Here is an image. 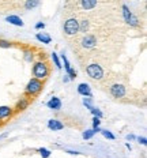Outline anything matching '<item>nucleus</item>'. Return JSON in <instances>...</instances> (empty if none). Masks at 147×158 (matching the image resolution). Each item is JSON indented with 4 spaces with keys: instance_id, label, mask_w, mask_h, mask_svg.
Here are the masks:
<instances>
[{
    "instance_id": "obj_4",
    "label": "nucleus",
    "mask_w": 147,
    "mask_h": 158,
    "mask_svg": "<svg viewBox=\"0 0 147 158\" xmlns=\"http://www.w3.org/2000/svg\"><path fill=\"white\" fill-rule=\"evenodd\" d=\"M48 74H49V70H48V67L45 63L38 61V63L34 64V67H33V75H34V78L44 79V78L48 77Z\"/></svg>"
},
{
    "instance_id": "obj_14",
    "label": "nucleus",
    "mask_w": 147,
    "mask_h": 158,
    "mask_svg": "<svg viewBox=\"0 0 147 158\" xmlns=\"http://www.w3.org/2000/svg\"><path fill=\"white\" fill-rule=\"evenodd\" d=\"M123 14H124V19H125V22L128 23V21H129V18H131V15H132V12L129 11V8L127 7L125 4L123 6Z\"/></svg>"
},
{
    "instance_id": "obj_23",
    "label": "nucleus",
    "mask_w": 147,
    "mask_h": 158,
    "mask_svg": "<svg viewBox=\"0 0 147 158\" xmlns=\"http://www.w3.org/2000/svg\"><path fill=\"white\" fill-rule=\"evenodd\" d=\"M100 123H101V120H100V117H97V116H94L93 118V128H96V127H100Z\"/></svg>"
},
{
    "instance_id": "obj_11",
    "label": "nucleus",
    "mask_w": 147,
    "mask_h": 158,
    "mask_svg": "<svg viewBox=\"0 0 147 158\" xmlns=\"http://www.w3.org/2000/svg\"><path fill=\"white\" fill-rule=\"evenodd\" d=\"M97 6V0H82V8L83 10H93Z\"/></svg>"
},
{
    "instance_id": "obj_12",
    "label": "nucleus",
    "mask_w": 147,
    "mask_h": 158,
    "mask_svg": "<svg viewBox=\"0 0 147 158\" xmlns=\"http://www.w3.org/2000/svg\"><path fill=\"white\" fill-rule=\"evenodd\" d=\"M12 110L10 106H0V118H7L11 116Z\"/></svg>"
},
{
    "instance_id": "obj_9",
    "label": "nucleus",
    "mask_w": 147,
    "mask_h": 158,
    "mask_svg": "<svg viewBox=\"0 0 147 158\" xmlns=\"http://www.w3.org/2000/svg\"><path fill=\"white\" fill-rule=\"evenodd\" d=\"M48 108L49 109H55V110H59L61 108V101L59 100L57 97H53V98H51V100L48 101Z\"/></svg>"
},
{
    "instance_id": "obj_3",
    "label": "nucleus",
    "mask_w": 147,
    "mask_h": 158,
    "mask_svg": "<svg viewBox=\"0 0 147 158\" xmlns=\"http://www.w3.org/2000/svg\"><path fill=\"white\" fill-rule=\"evenodd\" d=\"M42 90V82L37 78H33L26 86V94L27 95H37Z\"/></svg>"
},
{
    "instance_id": "obj_7",
    "label": "nucleus",
    "mask_w": 147,
    "mask_h": 158,
    "mask_svg": "<svg viewBox=\"0 0 147 158\" xmlns=\"http://www.w3.org/2000/svg\"><path fill=\"white\" fill-rule=\"evenodd\" d=\"M78 93L80 95H83V97H93V94H91V89L87 83H80L79 86H78Z\"/></svg>"
},
{
    "instance_id": "obj_10",
    "label": "nucleus",
    "mask_w": 147,
    "mask_h": 158,
    "mask_svg": "<svg viewBox=\"0 0 147 158\" xmlns=\"http://www.w3.org/2000/svg\"><path fill=\"white\" fill-rule=\"evenodd\" d=\"M6 22H8L10 25H14V26H23V22L19 16H15V15H10L6 18Z\"/></svg>"
},
{
    "instance_id": "obj_2",
    "label": "nucleus",
    "mask_w": 147,
    "mask_h": 158,
    "mask_svg": "<svg viewBox=\"0 0 147 158\" xmlns=\"http://www.w3.org/2000/svg\"><path fill=\"white\" fill-rule=\"evenodd\" d=\"M86 72H87V75H89L91 79H94V81H100V79L104 78L102 67H101V65H98V64H96V63L87 65V67H86Z\"/></svg>"
},
{
    "instance_id": "obj_6",
    "label": "nucleus",
    "mask_w": 147,
    "mask_h": 158,
    "mask_svg": "<svg viewBox=\"0 0 147 158\" xmlns=\"http://www.w3.org/2000/svg\"><path fill=\"white\" fill-rule=\"evenodd\" d=\"M61 59H63V61H64V67H65V71H67V74H68V78H70V79H75V78H76V72L71 68V64H70V61H68L67 56L63 53V55H61Z\"/></svg>"
},
{
    "instance_id": "obj_22",
    "label": "nucleus",
    "mask_w": 147,
    "mask_h": 158,
    "mask_svg": "<svg viewBox=\"0 0 147 158\" xmlns=\"http://www.w3.org/2000/svg\"><path fill=\"white\" fill-rule=\"evenodd\" d=\"M11 47V42L7 40H0V48H10Z\"/></svg>"
},
{
    "instance_id": "obj_27",
    "label": "nucleus",
    "mask_w": 147,
    "mask_h": 158,
    "mask_svg": "<svg viewBox=\"0 0 147 158\" xmlns=\"http://www.w3.org/2000/svg\"><path fill=\"white\" fill-rule=\"evenodd\" d=\"M67 153H70V154H79V153H78V151H72V150H68Z\"/></svg>"
},
{
    "instance_id": "obj_24",
    "label": "nucleus",
    "mask_w": 147,
    "mask_h": 158,
    "mask_svg": "<svg viewBox=\"0 0 147 158\" xmlns=\"http://www.w3.org/2000/svg\"><path fill=\"white\" fill-rule=\"evenodd\" d=\"M138 142L140 143V144H143V146H146V143H147V140H146V138L145 136H142V138H138Z\"/></svg>"
},
{
    "instance_id": "obj_16",
    "label": "nucleus",
    "mask_w": 147,
    "mask_h": 158,
    "mask_svg": "<svg viewBox=\"0 0 147 158\" xmlns=\"http://www.w3.org/2000/svg\"><path fill=\"white\" fill-rule=\"evenodd\" d=\"M37 4H38V0H26V3H25V8H27V10L34 8Z\"/></svg>"
},
{
    "instance_id": "obj_19",
    "label": "nucleus",
    "mask_w": 147,
    "mask_h": 158,
    "mask_svg": "<svg viewBox=\"0 0 147 158\" xmlns=\"http://www.w3.org/2000/svg\"><path fill=\"white\" fill-rule=\"evenodd\" d=\"M100 132H102V135H104L105 138H108V139H110V140H113V139H114V135L110 132V131H108V130H101Z\"/></svg>"
},
{
    "instance_id": "obj_18",
    "label": "nucleus",
    "mask_w": 147,
    "mask_h": 158,
    "mask_svg": "<svg viewBox=\"0 0 147 158\" xmlns=\"http://www.w3.org/2000/svg\"><path fill=\"white\" fill-rule=\"evenodd\" d=\"M94 135H96V130H87L83 132V139H90V138H93Z\"/></svg>"
},
{
    "instance_id": "obj_8",
    "label": "nucleus",
    "mask_w": 147,
    "mask_h": 158,
    "mask_svg": "<svg viewBox=\"0 0 147 158\" xmlns=\"http://www.w3.org/2000/svg\"><path fill=\"white\" fill-rule=\"evenodd\" d=\"M48 127L51 128V130H53V131H60V130H63L64 128V124L60 123V121L56 120V118H52V120L48 121Z\"/></svg>"
},
{
    "instance_id": "obj_5",
    "label": "nucleus",
    "mask_w": 147,
    "mask_h": 158,
    "mask_svg": "<svg viewBox=\"0 0 147 158\" xmlns=\"http://www.w3.org/2000/svg\"><path fill=\"white\" fill-rule=\"evenodd\" d=\"M109 91L114 98H123L124 95H125V87H124L123 85H119V83L112 85L109 89Z\"/></svg>"
},
{
    "instance_id": "obj_15",
    "label": "nucleus",
    "mask_w": 147,
    "mask_h": 158,
    "mask_svg": "<svg viewBox=\"0 0 147 158\" xmlns=\"http://www.w3.org/2000/svg\"><path fill=\"white\" fill-rule=\"evenodd\" d=\"M87 109H90V112L94 114V116H97V117H102V113H101V110L98 109V108L96 106H93V105H90V106H87Z\"/></svg>"
},
{
    "instance_id": "obj_20",
    "label": "nucleus",
    "mask_w": 147,
    "mask_h": 158,
    "mask_svg": "<svg viewBox=\"0 0 147 158\" xmlns=\"http://www.w3.org/2000/svg\"><path fill=\"white\" fill-rule=\"evenodd\" d=\"M40 154L42 158H48L49 156H51V151H49L48 149H45V147H42V149H40Z\"/></svg>"
},
{
    "instance_id": "obj_21",
    "label": "nucleus",
    "mask_w": 147,
    "mask_h": 158,
    "mask_svg": "<svg viewBox=\"0 0 147 158\" xmlns=\"http://www.w3.org/2000/svg\"><path fill=\"white\" fill-rule=\"evenodd\" d=\"M52 59H53V61H55V65H56V68H57V70H60V68H61V64H60V60H59L57 55H56V53H53V55H52Z\"/></svg>"
},
{
    "instance_id": "obj_26",
    "label": "nucleus",
    "mask_w": 147,
    "mask_h": 158,
    "mask_svg": "<svg viewBox=\"0 0 147 158\" xmlns=\"http://www.w3.org/2000/svg\"><path fill=\"white\" fill-rule=\"evenodd\" d=\"M127 139H128V140H133V139H136V138H135V135H127Z\"/></svg>"
},
{
    "instance_id": "obj_1",
    "label": "nucleus",
    "mask_w": 147,
    "mask_h": 158,
    "mask_svg": "<svg viewBox=\"0 0 147 158\" xmlns=\"http://www.w3.org/2000/svg\"><path fill=\"white\" fill-rule=\"evenodd\" d=\"M63 29H64L65 35L74 37V35H76L78 33H79V22H78V19H75V18L67 19V21L64 22Z\"/></svg>"
},
{
    "instance_id": "obj_25",
    "label": "nucleus",
    "mask_w": 147,
    "mask_h": 158,
    "mask_svg": "<svg viewBox=\"0 0 147 158\" xmlns=\"http://www.w3.org/2000/svg\"><path fill=\"white\" fill-rule=\"evenodd\" d=\"M45 27V23H42V22H38L37 25H35V29L37 30H40V29H44Z\"/></svg>"
},
{
    "instance_id": "obj_17",
    "label": "nucleus",
    "mask_w": 147,
    "mask_h": 158,
    "mask_svg": "<svg viewBox=\"0 0 147 158\" xmlns=\"http://www.w3.org/2000/svg\"><path fill=\"white\" fill-rule=\"evenodd\" d=\"M27 105H29V102L26 100H21L18 102V105H16V110H25L26 108H27Z\"/></svg>"
},
{
    "instance_id": "obj_13",
    "label": "nucleus",
    "mask_w": 147,
    "mask_h": 158,
    "mask_svg": "<svg viewBox=\"0 0 147 158\" xmlns=\"http://www.w3.org/2000/svg\"><path fill=\"white\" fill-rule=\"evenodd\" d=\"M35 38H37L40 42H42V44H51V41H52V38L49 37V35L44 34V33H37Z\"/></svg>"
}]
</instances>
